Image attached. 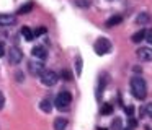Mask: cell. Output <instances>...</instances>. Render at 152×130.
<instances>
[{"instance_id":"1","label":"cell","mask_w":152,"mask_h":130,"mask_svg":"<svg viewBox=\"0 0 152 130\" xmlns=\"http://www.w3.org/2000/svg\"><path fill=\"white\" fill-rule=\"evenodd\" d=\"M131 93L137 99H144L147 94V84L142 77H132L131 78Z\"/></svg>"},{"instance_id":"2","label":"cell","mask_w":152,"mask_h":130,"mask_svg":"<svg viewBox=\"0 0 152 130\" xmlns=\"http://www.w3.org/2000/svg\"><path fill=\"white\" fill-rule=\"evenodd\" d=\"M54 103H56V107L61 110L69 109L70 103H72V94H70L69 91H61L56 96V101H54Z\"/></svg>"},{"instance_id":"3","label":"cell","mask_w":152,"mask_h":130,"mask_svg":"<svg viewBox=\"0 0 152 130\" xmlns=\"http://www.w3.org/2000/svg\"><path fill=\"white\" fill-rule=\"evenodd\" d=\"M111 51V42L108 41L106 38H98L95 41V52L98 55H105Z\"/></svg>"},{"instance_id":"4","label":"cell","mask_w":152,"mask_h":130,"mask_svg":"<svg viewBox=\"0 0 152 130\" xmlns=\"http://www.w3.org/2000/svg\"><path fill=\"white\" fill-rule=\"evenodd\" d=\"M39 78H41V83L46 84V86H54V84L59 81V75L53 70H44Z\"/></svg>"},{"instance_id":"5","label":"cell","mask_w":152,"mask_h":130,"mask_svg":"<svg viewBox=\"0 0 152 130\" xmlns=\"http://www.w3.org/2000/svg\"><path fill=\"white\" fill-rule=\"evenodd\" d=\"M8 60H10L12 65H18L23 60V52L18 47H10V51H8Z\"/></svg>"},{"instance_id":"6","label":"cell","mask_w":152,"mask_h":130,"mask_svg":"<svg viewBox=\"0 0 152 130\" xmlns=\"http://www.w3.org/2000/svg\"><path fill=\"white\" fill-rule=\"evenodd\" d=\"M28 70H30V73L33 77H41L44 72V64L43 62H38V60H31L28 64Z\"/></svg>"},{"instance_id":"7","label":"cell","mask_w":152,"mask_h":130,"mask_svg":"<svg viewBox=\"0 0 152 130\" xmlns=\"http://www.w3.org/2000/svg\"><path fill=\"white\" fill-rule=\"evenodd\" d=\"M0 25L2 26H13L17 25V16L10 13H0Z\"/></svg>"},{"instance_id":"8","label":"cell","mask_w":152,"mask_h":130,"mask_svg":"<svg viewBox=\"0 0 152 130\" xmlns=\"http://www.w3.org/2000/svg\"><path fill=\"white\" fill-rule=\"evenodd\" d=\"M137 57L142 62H151L152 60V49L151 47H141L137 49Z\"/></svg>"},{"instance_id":"9","label":"cell","mask_w":152,"mask_h":130,"mask_svg":"<svg viewBox=\"0 0 152 130\" xmlns=\"http://www.w3.org/2000/svg\"><path fill=\"white\" fill-rule=\"evenodd\" d=\"M31 54H33V57L39 58V60H44V58L48 57V52H46V49H44L43 46H36V47H33L31 49Z\"/></svg>"},{"instance_id":"10","label":"cell","mask_w":152,"mask_h":130,"mask_svg":"<svg viewBox=\"0 0 152 130\" xmlns=\"http://www.w3.org/2000/svg\"><path fill=\"white\" fill-rule=\"evenodd\" d=\"M106 81H108V77L105 73H102L100 75V80H98V90H96V98L98 99H102V94H103V90L106 86Z\"/></svg>"},{"instance_id":"11","label":"cell","mask_w":152,"mask_h":130,"mask_svg":"<svg viewBox=\"0 0 152 130\" xmlns=\"http://www.w3.org/2000/svg\"><path fill=\"white\" fill-rule=\"evenodd\" d=\"M67 119H64V117H57L56 120H54V130H66L67 129Z\"/></svg>"},{"instance_id":"12","label":"cell","mask_w":152,"mask_h":130,"mask_svg":"<svg viewBox=\"0 0 152 130\" xmlns=\"http://www.w3.org/2000/svg\"><path fill=\"white\" fill-rule=\"evenodd\" d=\"M149 21H151V16H149V13H145V12L139 13V15L136 16V25H147Z\"/></svg>"},{"instance_id":"13","label":"cell","mask_w":152,"mask_h":130,"mask_svg":"<svg viewBox=\"0 0 152 130\" xmlns=\"http://www.w3.org/2000/svg\"><path fill=\"white\" fill-rule=\"evenodd\" d=\"M121 21H123V16H121V15H115V16H111L110 20H106V23H105V25L108 26V28H111V26L121 25Z\"/></svg>"},{"instance_id":"14","label":"cell","mask_w":152,"mask_h":130,"mask_svg":"<svg viewBox=\"0 0 152 130\" xmlns=\"http://www.w3.org/2000/svg\"><path fill=\"white\" fill-rule=\"evenodd\" d=\"M21 36H23L26 41H33V39H34V32L31 31L28 26H23V28H21Z\"/></svg>"},{"instance_id":"15","label":"cell","mask_w":152,"mask_h":130,"mask_svg":"<svg viewBox=\"0 0 152 130\" xmlns=\"http://www.w3.org/2000/svg\"><path fill=\"white\" fill-rule=\"evenodd\" d=\"M31 10H33V2H28V3H25V5H21L20 8H18V13H20V15H26Z\"/></svg>"},{"instance_id":"16","label":"cell","mask_w":152,"mask_h":130,"mask_svg":"<svg viewBox=\"0 0 152 130\" xmlns=\"http://www.w3.org/2000/svg\"><path fill=\"white\" fill-rule=\"evenodd\" d=\"M39 107H41V110H44V112H51V109H53V104H51L49 99H43V101L39 103Z\"/></svg>"},{"instance_id":"17","label":"cell","mask_w":152,"mask_h":130,"mask_svg":"<svg viewBox=\"0 0 152 130\" xmlns=\"http://www.w3.org/2000/svg\"><path fill=\"white\" fill-rule=\"evenodd\" d=\"M145 32H147V31H144V29H141V31H137V32H136V34L131 38V39H132V42H136V44H137V42H141L142 39L145 38Z\"/></svg>"},{"instance_id":"18","label":"cell","mask_w":152,"mask_h":130,"mask_svg":"<svg viewBox=\"0 0 152 130\" xmlns=\"http://www.w3.org/2000/svg\"><path fill=\"white\" fill-rule=\"evenodd\" d=\"M100 112H102V116H108V114L113 112V106H111V104H105V106L102 107V110H100Z\"/></svg>"},{"instance_id":"19","label":"cell","mask_w":152,"mask_h":130,"mask_svg":"<svg viewBox=\"0 0 152 130\" xmlns=\"http://www.w3.org/2000/svg\"><path fill=\"white\" fill-rule=\"evenodd\" d=\"M142 114H147L149 117H152V103L145 104V106L142 107Z\"/></svg>"},{"instance_id":"20","label":"cell","mask_w":152,"mask_h":130,"mask_svg":"<svg viewBox=\"0 0 152 130\" xmlns=\"http://www.w3.org/2000/svg\"><path fill=\"white\" fill-rule=\"evenodd\" d=\"M75 67H77V75H80L82 73V58L80 57L75 58Z\"/></svg>"},{"instance_id":"21","label":"cell","mask_w":152,"mask_h":130,"mask_svg":"<svg viewBox=\"0 0 152 130\" xmlns=\"http://www.w3.org/2000/svg\"><path fill=\"white\" fill-rule=\"evenodd\" d=\"M61 77H62V80L69 81L70 78H72V75H70V72H69V70H62V72H61Z\"/></svg>"},{"instance_id":"22","label":"cell","mask_w":152,"mask_h":130,"mask_svg":"<svg viewBox=\"0 0 152 130\" xmlns=\"http://www.w3.org/2000/svg\"><path fill=\"white\" fill-rule=\"evenodd\" d=\"M75 5H79V6H88L90 3L87 2V0H77V2H75Z\"/></svg>"},{"instance_id":"23","label":"cell","mask_w":152,"mask_h":130,"mask_svg":"<svg viewBox=\"0 0 152 130\" xmlns=\"http://www.w3.org/2000/svg\"><path fill=\"white\" fill-rule=\"evenodd\" d=\"M44 32H46V28H39V29H36V31H34V38H38V36L44 34Z\"/></svg>"},{"instance_id":"24","label":"cell","mask_w":152,"mask_h":130,"mask_svg":"<svg viewBox=\"0 0 152 130\" xmlns=\"http://www.w3.org/2000/svg\"><path fill=\"white\" fill-rule=\"evenodd\" d=\"M4 106H5V96H4V93L0 91V109H4Z\"/></svg>"},{"instance_id":"25","label":"cell","mask_w":152,"mask_h":130,"mask_svg":"<svg viewBox=\"0 0 152 130\" xmlns=\"http://www.w3.org/2000/svg\"><path fill=\"white\" fill-rule=\"evenodd\" d=\"M145 39H147V41L152 44V29H149V31L145 32Z\"/></svg>"},{"instance_id":"26","label":"cell","mask_w":152,"mask_h":130,"mask_svg":"<svg viewBox=\"0 0 152 130\" xmlns=\"http://www.w3.org/2000/svg\"><path fill=\"white\" fill-rule=\"evenodd\" d=\"M5 55V46H4V42H0V57H4Z\"/></svg>"},{"instance_id":"27","label":"cell","mask_w":152,"mask_h":130,"mask_svg":"<svg viewBox=\"0 0 152 130\" xmlns=\"http://www.w3.org/2000/svg\"><path fill=\"white\" fill-rule=\"evenodd\" d=\"M126 112H128L129 117H132V114H134V107H126Z\"/></svg>"},{"instance_id":"28","label":"cell","mask_w":152,"mask_h":130,"mask_svg":"<svg viewBox=\"0 0 152 130\" xmlns=\"http://www.w3.org/2000/svg\"><path fill=\"white\" fill-rule=\"evenodd\" d=\"M119 124H121V120H119V119H116V120H115V122H113V129H115V130H118V127H119Z\"/></svg>"},{"instance_id":"29","label":"cell","mask_w":152,"mask_h":130,"mask_svg":"<svg viewBox=\"0 0 152 130\" xmlns=\"http://www.w3.org/2000/svg\"><path fill=\"white\" fill-rule=\"evenodd\" d=\"M17 80L18 81H23L25 80V77H23V73H21V72H17Z\"/></svg>"},{"instance_id":"30","label":"cell","mask_w":152,"mask_h":130,"mask_svg":"<svg viewBox=\"0 0 152 130\" xmlns=\"http://www.w3.org/2000/svg\"><path fill=\"white\" fill-rule=\"evenodd\" d=\"M129 125H131V127H136V125H137V122H136L132 117H129Z\"/></svg>"},{"instance_id":"31","label":"cell","mask_w":152,"mask_h":130,"mask_svg":"<svg viewBox=\"0 0 152 130\" xmlns=\"http://www.w3.org/2000/svg\"><path fill=\"white\" fill-rule=\"evenodd\" d=\"M121 130H134V127H131V125H128V127H124V129H121Z\"/></svg>"},{"instance_id":"32","label":"cell","mask_w":152,"mask_h":130,"mask_svg":"<svg viewBox=\"0 0 152 130\" xmlns=\"http://www.w3.org/2000/svg\"><path fill=\"white\" fill-rule=\"evenodd\" d=\"M145 130H152V129H151V127H145Z\"/></svg>"}]
</instances>
